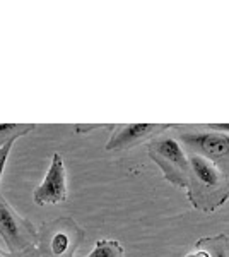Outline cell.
I'll list each match as a JSON object with an SVG mask.
<instances>
[{"label":"cell","mask_w":229,"mask_h":257,"mask_svg":"<svg viewBox=\"0 0 229 257\" xmlns=\"http://www.w3.org/2000/svg\"><path fill=\"white\" fill-rule=\"evenodd\" d=\"M185 194L193 209L212 214L229 199V177L205 158L188 153V180Z\"/></svg>","instance_id":"obj_1"},{"label":"cell","mask_w":229,"mask_h":257,"mask_svg":"<svg viewBox=\"0 0 229 257\" xmlns=\"http://www.w3.org/2000/svg\"><path fill=\"white\" fill-rule=\"evenodd\" d=\"M147 155L161 170L166 182H169L173 187L185 190L188 180V153L171 131L149 141Z\"/></svg>","instance_id":"obj_2"},{"label":"cell","mask_w":229,"mask_h":257,"mask_svg":"<svg viewBox=\"0 0 229 257\" xmlns=\"http://www.w3.org/2000/svg\"><path fill=\"white\" fill-rule=\"evenodd\" d=\"M173 136L188 153L202 156L229 177V134L217 131H198L183 125H173ZM205 128V127H203Z\"/></svg>","instance_id":"obj_3"},{"label":"cell","mask_w":229,"mask_h":257,"mask_svg":"<svg viewBox=\"0 0 229 257\" xmlns=\"http://www.w3.org/2000/svg\"><path fill=\"white\" fill-rule=\"evenodd\" d=\"M86 233L74 218L62 216L38 228V248L41 257H74Z\"/></svg>","instance_id":"obj_4"},{"label":"cell","mask_w":229,"mask_h":257,"mask_svg":"<svg viewBox=\"0 0 229 257\" xmlns=\"http://www.w3.org/2000/svg\"><path fill=\"white\" fill-rule=\"evenodd\" d=\"M0 238L4 240V245L11 254L36 247L38 243V228L29 219L21 216L2 194H0Z\"/></svg>","instance_id":"obj_5"},{"label":"cell","mask_w":229,"mask_h":257,"mask_svg":"<svg viewBox=\"0 0 229 257\" xmlns=\"http://www.w3.org/2000/svg\"><path fill=\"white\" fill-rule=\"evenodd\" d=\"M69 197L67 185V168H65L64 156L60 153H53L50 167L45 173V178L40 185L33 190V202L40 208L43 206L65 204Z\"/></svg>","instance_id":"obj_6"},{"label":"cell","mask_w":229,"mask_h":257,"mask_svg":"<svg viewBox=\"0 0 229 257\" xmlns=\"http://www.w3.org/2000/svg\"><path fill=\"white\" fill-rule=\"evenodd\" d=\"M171 123H120L113 127L105 149L108 153H122L134 149L139 144L149 143L159 134L171 131Z\"/></svg>","instance_id":"obj_7"},{"label":"cell","mask_w":229,"mask_h":257,"mask_svg":"<svg viewBox=\"0 0 229 257\" xmlns=\"http://www.w3.org/2000/svg\"><path fill=\"white\" fill-rule=\"evenodd\" d=\"M195 247L205 250L209 257H229V237L224 233L197 240Z\"/></svg>","instance_id":"obj_8"},{"label":"cell","mask_w":229,"mask_h":257,"mask_svg":"<svg viewBox=\"0 0 229 257\" xmlns=\"http://www.w3.org/2000/svg\"><path fill=\"white\" fill-rule=\"evenodd\" d=\"M86 257H125V248L118 240L101 238Z\"/></svg>","instance_id":"obj_9"},{"label":"cell","mask_w":229,"mask_h":257,"mask_svg":"<svg viewBox=\"0 0 229 257\" xmlns=\"http://www.w3.org/2000/svg\"><path fill=\"white\" fill-rule=\"evenodd\" d=\"M36 128V123H0V146L9 139H19Z\"/></svg>","instance_id":"obj_10"},{"label":"cell","mask_w":229,"mask_h":257,"mask_svg":"<svg viewBox=\"0 0 229 257\" xmlns=\"http://www.w3.org/2000/svg\"><path fill=\"white\" fill-rule=\"evenodd\" d=\"M18 139H9L4 146H0V182H2V177H4V170H6V165H7V158L11 155V149L14 146V143Z\"/></svg>","instance_id":"obj_11"},{"label":"cell","mask_w":229,"mask_h":257,"mask_svg":"<svg viewBox=\"0 0 229 257\" xmlns=\"http://www.w3.org/2000/svg\"><path fill=\"white\" fill-rule=\"evenodd\" d=\"M4 257H41V255H40V252H38V248H36V247H29V248H26V250H23V252H16V254L7 252Z\"/></svg>","instance_id":"obj_12"},{"label":"cell","mask_w":229,"mask_h":257,"mask_svg":"<svg viewBox=\"0 0 229 257\" xmlns=\"http://www.w3.org/2000/svg\"><path fill=\"white\" fill-rule=\"evenodd\" d=\"M209 131H217V132H227L229 134V123H205L203 125Z\"/></svg>","instance_id":"obj_13"},{"label":"cell","mask_w":229,"mask_h":257,"mask_svg":"<svg viewBox=\"0 0 229 257\" xmlns=\"http://www.w3.org/2000/svg\"><path fill=\"white\" fill-rule=\"evenodd\" d=\"M101 127H108V125H76L74 128H76V132L77 134H81V132H89V131H93V128H101Z\"/></svg>","instance_id":"obj_14"},{"label":"cell","mask_w":229,"mask_h":257,"mask_svg":"<svg viewBox=\"0 0 229 257\" xmlns=\"http://www.w3.org/2000/svg\"><path fill=\"white\" fill-rule=\"evenodd\" d=\"M0 257H4V254H2V252H0Z\"/></svg>","instance_id":"obj_15"}]
</instances>
